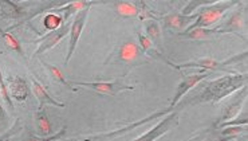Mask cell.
<instances>
[{
    "instance_id": "cell-1",
    "label": "cell",
    "mask_w": 248,
    "mask_h": 141,
    "mask_svg": "<svg viewBox=\"0 0 248 141\" xmlns=\"http://www.w3.org/2000/svg\"><path fill=\"white\" fill-rule=\"evenodd\" d=\"M246 85H247V74H239V73L225 74L214 81L200 83L197 92L185 98H181L174 108L180 112L181 109L190 105H199V104H207V102L216 104L230 97L231 94L244 89Z\"/></svg>"
},
{
    "instance_id": "cell-2",
    "label": "cell",
    "mask_w": 248,
    "mask_h": 141,
    "mask_svg": "<svg viewBox=\"0 0 248 141\" xmlns=\"http://www.w3.org/2000/svg\"><path fill=\"white\" fill-rule=\"evenodd\" d=\"M240 4V1H219V3H205L197 11V19L186 30L209 29L214 24L219 23L225 12Z\"/></svg>"
},
{
    "instance_id": "cell-3",
    "label": "cell",
    "mask_w": 248,
    "mask_h": 141,
    "mask_svg": "<svg viewBox=\"0 0 248 141\" xmlns=\"http://www.w3.org/2000/svg\"><path fill=\"white\" fill-rule=\"evenodd\" d=\"M247 58V51L239 54V55H235L232 58L225 59V61H217V59L214 58H200L196 59V61H190V62H186V63H181V65H177V63H173V62H168V65L170 67H173L174 70H183V69H188V67H200L202 70H209V71H224L227 74H233L236 71L231 69L230 66L235 65L240 61H244Z\"/></svg>"
},
{
    "instance_id": "cell-4",
    "label": "cell",
    "mask_w": 248,
    "mask_h": 141,
    "mask_svg": "<svg viewBox=\"0 0 248 141\" xmlns=\"http://www.w3.org/2000/svg\"><path fill=\"white\" fill-rule=\"evenodd\" d=\"M176 109V108H172V106H169L167 109H162V110H158L156 113H152L150 116L148 117L142 118V120H139V121H136V123H132L126 125V126H124L121 129H117V130H110L108 133H98V135H89V136H83L82 139H75L74 141H102L105 139H113V137H120V136L125 135L127 132H130V130L136 129V128H140V126H142L146 123H149V121H153V120H156V118H160L162 116H167L169 113H172Z\"/></svg>"
},
{
    "instance_id": "cell-5",
    "label": "cell",
    "mask_w": 248,
    "mask_h": 141,
    "mask_svg": "<svg viewBox=\"0 0 248 141\" xmlns=\"http://www.w3.org/2000/svg\"><path fill=\"white\" fill-rule=\"evenodd\" d=\"M73 86H81V88H87L90 90H95L101 94H106V95H111L114 97L117 94H120L121 92L125 90H134V85H129L125 81V76H121L113 79V81H95V82H79V81H74L71 79L70 81Z\"/></svg>"
},
{
    "instance_id": "cell-6",
    "label": "cell",
    "mask_w": 248,
    "mask_h": 141,
    "mask_svg": "<svg viewBox=\"0 0 248 141\" xmlns=\"http://www.w3.org/2000/svg\"><path fill=\"white\" fill-rule=\"evenodd\" d=\"M247 126H227L199 130L195 135L184 141H233L244 133Z\"/></svg>"
},
{
    "instance_id": "cell-7",
    "label": "cell",
    "mask_w": 248,
    "mask_h": 141,
    "mask_svg": "<svg viewBox=\"0 0 248 141\" xmlns=\"http://www.w3.org/2000/svg\"><path fill=\"white\" fill-rule=\"evenodd\" d=\"M180 123V112L179 110H173L172 113L167 114L165 117L162 118L160 123H157L152 129L148 132H145L144 135H141L137 139H134L133 141H156L164 135H167L168 132H170L174 129Z\"/></svg>"
},
{
    "instance_id": "cell-8",
    "label": "cell",
    "mask_w": 248,
    "mask_h": 141,
    "mask_svg": "<svg viewBox=\"0 0 248 141\" xmlns=\"http://www.w3.org/2000/svg\"><path fill=\"white\" fill-rule=\"evenodd\" d=\"M70 26H71V22H64V24H62L58 30L50 31L48 34L41 36L39 39H35L34 43L38 45V48L34 51L32 57H38L47 50H51L57 45H59V42L62 41L64 36L69 35Z\"/></svg>"
},
{
    "instance_id": "cell-9",
    "label": "cell",
    "mask_w": 248,
    "mask_h": 141,
    "mask_svg": "<svg viewBox=\"0 0 248 141\" xmlns=\"http://www.w3.org/2000/svg\"><path fill=\"white\" fill-rule=\"evenodd\" d=\"M89 8H85L82 11L77 12L74 16V20L71 22V26H70V41H69V50H67V55H66V59H64V66L67 65L70 62V59L73 58L75 51V47H77V43L81 38V34L83 29H85V24H86L87 15H89Z\"/></svg>"
},
{
    "instance_id": "cell-10",
    "label": "cell",
    "mask_w": 248,
    "mask_h": 141,
    "mask_svg": "<svg viewBox=\"0 0 248 141\" xmlns=\"http://www.w3.org/2000/svg\"><path fill=\"white\" fill-rule=\"evenodd\" d=\"M209 76H211V71L204 70L197 71V73H193V74H188V76H183L179 86L176 88V92H174L173 100L170 102V106L174 108L181 98H184L185 94L188 93L189 90H192L195 86H197L199 83L202 82L204 79H207Z\"/></svg>"
},
{
    "instance_id": "cell-11",
    "label": "cell",
    "mask_w": 248,
    "mask_h": 141,
    "mask_svg": "<svg viewBox=\"0 0 248 141\" xmlns=\"http://www.w3.org/2000/svg\"><path fill=\"white\" fill-rule=\"evenodd\" d=\"M246 14H244V8L243 4H239V8L232 12L228 16V19L220 24L219 27H215V34H230V32H240L243 34L246 31Z\"/></svg>"
},
{
    "instance_id": "cell-12",
    "label": "cell",
    "mask_w": 248,
    "mask_h": 141,
    "mask_svg": "<svg viewBox=\"0 0 248 141\" xmlns=\"http://www.w3.org/2000/svg\"><path fill=\"white\" fill-rule=\"evenodd\" d=\"M144 51L140 48L139 43H136L134 41L124 42L122 45L117 47L116 53L111 54L110 58L116 59V62H124V63H133L136 61H140L141 58H144ZM108 59V61H109Z\"/></svg>"
},
{
    "instance_id": "cell-13",
    "label": "cell",
    "mask_w": 248,
    "mask_h": 141,
    "mask_svg": "<svg viewBox=\"0 0 248 141\" xmlns=\"http://www.w3.org/2000/svg\"><path fill=\"white\" fill-rule=\"evenodd\" d=\"M197 19V12L190 14V15H183L180 12H169L167 15L158 16L157 20H161L165 29L179 30L180 32H183L189 27L190 24L195 23Z\"/></svg>"
},
{
    "instance_id": "cell-14",
    "label": "cell",
    "mask_w": 248,
    "mask_h": 141,
    "mask_svg": "<svg viewBox=\"0 0 248 141\" xmlns=\"http://www.w3.org/2000/svg\"><path fill=\"white\" fill-rule=\"evenodd\" d=\"M7 90L11 97V100H15L17 102H24L26 98L29 97V86L26 79L19 76H8L4 79Z\"/></svg>"
},
{
    "instance_id": "cell-15",
    "label": "cell",
    "mask_w": 248,
    "mask_h": 141,
    "mask_svg": "<svg viewBox=\"0 0 248 141\" xmlns=\"http://www.w3.org/2000/svg\"><path fill=\"white\" fill-rule=\"evenodd\" d=\"M31 89H32V93H34L35 98L38 100L39 104V109H43L45 105H52L57 106V108H64L63 102H59L55 98H52L51 95L48 94L46 88L39 82L34 76H31Z\"/></svg>"
},
{
    "instance_id": "cell-16",
    "label": "cell",
    "mask_w": 248,
    "mask_h": 141,
    "mask_svg": "<svg viewBox=\"0 0 248 141\" xmlns=\"http://www.w3.org/2000/svg\"><path fill=\"white\" fill-rule=\"evenodd\" d=\"M247 95V89H242L240 90V94L236 95V100L231 101L228 105L223 108V112H221V116L219 117V120L216 121L214 126H217L219 124L227 123L232 118H235L239 114V112L242 110V108L244 106V98Z\"/></svg>"
},
{
    "instance_id": "cell-17",
    "label": "cell",
    "mask_w": 248,
    "mask_h": 141,
    "mask_svg": "<svg viewBox=\"0 0 248 141\" xmlns=\"http://www.w3.org/2000/svg\"><path fill=\"white\" fill-rule=\"evenodd\" d=\"M41 63L45 66V67H46L47 73L50 74V77H51L54 81H57V82L62 83V85H64L66 88L69 89V90H71V92H74V93H75V92H78V89L75 88V86H73L69 79H66V77H64V74L62 73V70L59 69L58 66L50 65V63H47V62L42 61V59H41Z\"/></svg>"
},
{
    "instance_id": "cell-18",
    "label": "cell",
    "mask_w": 248,
    "mask_h": 141,
    "mask_svg": "<svg viewBox=\"0 0 248 141\" xmlns=\"http://www.w3.org/2000/svg\"><path fill=\"white\" fill-rule=\"evenodd\" d=\"M214 30L212 29H192V30H185L183 32H179L177 36L180 38H184V39H192V41H202L205 39L208 36L214 35Z\"/></svg>"
},
{
    "instance_id": "cell-19",
    "label": "cell",
    "mask_w": 248,
    "mask_h": 141,
    "mask_svg": "<svg viewBox=\"0 0 248 141\" xmlns=\"http://www.w3.org/2000/svg\"><path fill=\"white\" fill-rule=\"evenodd\" d=\"M145 36L149 38L155 46H160L161 42V29L157 20H148L145 24Z\"/></svg>"
},
{
    "instance_id": "cell-20",
    "label": "cell",
    "mask_w": 248,
    "mask_h": 141,
    "mask_svg": "<svg viewBox=\"0 0 248 141\" xmlns=\"http://www.w3.org/2000/svg\"><path fill=\"white\" fill-rule=\"evenodd\" d=\"M35 120H36V125H38V129L41 130V133L43 136H50L52 133V125L50 123V120L47 117V113L43 109H39L36 114H35Z\"/></svg>"
},
{
    "instance_id": "cell-21",
    "label": "cell",
    "mask_w": 248,
    "mask_h": 141,
    "mask_svg": "<svg viewBox=\"0 0 248 141\" xmlns=\"http://www.w3.org/2000/svg\"><path fill=\"white\" fill-rule=\"evenodd\" d=\"M43 24L48 31H54V30H58L62 24H63V18L61 14H54L50 12L47 14L46 16L43 18Z\"/></svg>"
},
{
    "instance_id": "cell-22",
    "label": "cell",
    "mask_w": 248,
    "mask_h": 141,
    "mask_svg": "<svg viewBox=\"0 0 248 141\" xmlns=\"http://www.w3.org/2000/svg\"><path fill=\"white\" fill-rule=\"evenodd\" d=\"M0 35L3 38V41L6 43V46L8 48H11L14 51H16L20 55H23V48H22V45H20V42L17 41L15 36L12 35L11 32H8V31H1L0 30Z\"/></svg>"
},
{
    "instance_id": "cell-23",
    "label": "cell",
    "mask_w": 248,
    "mask_h": 141,
    "mask_svg": "<svg viewBox=\"0 0 248 141\" xmlns=\"http://www.w3.org/2000/svg\"><path fill=\"white\" fill-rule=\"evenodd\" d=\"M0 100L4 102V105L7 106L8 110H14V104H12L11 97H10V94H8V90H7L4 78L1 76V71H0Z\"/></svg>"
},
{
    "instance_id": "cell-24",
    "label": "cell",
    "mask_w": 248,
    "mask_h": 141,
    "mask_svg": "<svg viewBox=\"0 0 248 141\" xmlns=\"http://www.w3.org/2000/svg\"><path fill=\"white\" fill-rule=\"evenodd\" d=\"M66 129H67V126H63L62 129L59 130L58 133H55V135H52V136H47V137H36V136H31L27 141H57L59 140L62 136H64Z\"/></svg>"
},
{
    "instance_id": "cell-25",
    "label": "cell",
    "mask_w": 248,
    "mask_h": 141,
    "mask_svg": "<svg viewBox=\"0 0 248 141\" xmlns=\"http://www.w3.org/2000/svg\"><path fill=\"white\" fill-rule=\"evenodd\" d=\"M19 130H20V121H19V120H15V123H14V125H12L11 128L8 130H6L4 133L0 135V141H8L12 136L16 135Z\"/></svg>"
},
{
    "instance_id": "cell-26",
    "label": "cell",
    "mask_w": 248,
    "mask_h": 141,
    "mask_svg": "<svg viewBox=\"0 0 248 141\" xmlns=\"http://www.w3.org/2000/svg\"><path fill=\"white\" fill-rule=\"evenodd\" d=\"M4 118H6V112H4V109H3L1 102H0V121H3Z\"/></svg>"
},
{
    "instance_id": "cell-27",
    "label": "cell",
    "mask_w": 248,
    "mask_h": 141,
    "mask_svg": "<svg viewBox=\"0 0 248 141\" xmlns=\"http://www.w3.org/2000/svg\"><path fill=\"white\" fill-rule=\"evenodd\" d=\"M236 141H247V136H244V135H243V137H240V139H239V137H237Z\"/></svg>"
},
{
    "instance_id": "cell-28",
    "label": "cell",
    "mask_w": 248,
    "mask_h": 141,
    "mask_svg": "<svg viewBox=\"0 0 248 141\" xmlns=\"http://www.w3.org/2000/svg\"><path fill=\"white\" fill-rule=\"evenodd\" d=\"M233 141H235V140H233Z\"/></svg>"
}]
</instances>
